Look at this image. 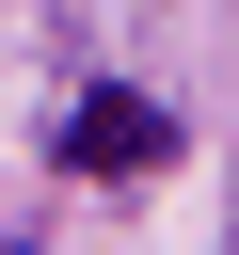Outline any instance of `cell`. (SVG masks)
<instances>
[{
  "mask_svg": "<svg viewBox=\"0 0 239 255\" xmlns=\"http://www.w3.org/2000/svg\"><path fill=\"white\" fill-rule=\"evenodd\" d=\"M64 159H80V175H159V159H175V112L127 96V80H96V96L64 112Z\"/></svg>",
  "mask_w": 239,
  "mask_h": 255,
  "instance_id": "1",
  "label": "cell"
}]
</instances>
